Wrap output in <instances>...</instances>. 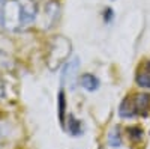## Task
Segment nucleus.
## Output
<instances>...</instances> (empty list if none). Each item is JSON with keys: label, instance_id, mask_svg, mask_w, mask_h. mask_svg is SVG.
<instances>
[{"label": "nucleus", "instance_id": "obj_1", "mask_svg": "<svg viewBox=\"0 0 150 149\" xmlns=\"http://www.w3.org/2000/svg\"><path fill=\"white\" fill-rule=\"evenodd\" d=\"M150 108V95L149 93H135L123 99L120 104V116L122 118H131L135 115L146 116Z\"/></svg>", "mask_w": 150, "mask_h": 149}, {"label": "nucleus", "instance_id": "obj_2", "mask_svg": "<svg viewBox=\"0 0 150 149\" xmlns=\"http://www.w3.org/2000/svg\"><path fill=\"white\" fill-rule=\"evenodd\" d=\"M78 68H80L78 57H72L69 62H66L63 65V71H62V83H63V86H71L75 81Z\"/></svg>", "mask_w": 150, "mask_h": 149}, {"label": "nucleus", "instance_id": "obj_3", "mask_svg": "<svg viewBox=\"0 0 150 149\" xmlns=\"http://www.w3.org/2000/svg\"><path fill=\"white\" fill-rule=\"evenodd\" d=\"M135 81L140 88L150 89V60H144L143 63L137 68Z\"/></svg>", "mask_w": 150, "mask_h": 149}, {"label": "nucleus", "instance_id": "obj_4", "mask_svg": "<svg viewBox=\"0 0 150 149\" xmlns=\"http://www.w3.org/2000/svg\"><path fill=\"white\" fill-rule=\"evenodd\" d=\"M80 84L86 91L93 92V91H96L99 88V80L95 76H92V74H84V76L80 78Z\"/></svg>", "mask_w": 150, "mask_h": 149}, {"label": "nucleus", "instance_id": "obj_5", "mask_svg": "<svg viewBox=\"0 0 150 149\" xmlns=\"http://www.w3.org/2000/svg\"><path fill=\"white\" fill-rule=\"evenodd\" d=\"M108 145L112 148H119L122 145V137H120V130L117 127H114L110 134H108Z\"/></svg>", "mask_w": 150, "mask_h": 149}, {"label": "nucleus", "instance_id": "obj_6", "mask_svg": "<svg viewBox=\"0 0 150 149\" xmlns=\"http://www.w3.org/2000/svg\"><path fill=\"white\" fill-rule=\"evenodd\" d=\"M68 130L72 135H80L83 133V128H81V123L80 120H77L74 116L69 118V122H68Z\"/></svg>", "mask_w": 150, "mask_h": 149}, {"label": "nucleus", "instance_id": "obj_7", "mask_svg": "<svg viewBox=\"0 0 150 149\" xmlns=\"http://www.w3.org/2000/svg\"><path fill=\"white\" fill-rule=\"evenodd\" d=\"M65 92H59V116H60V122L65 123Z\"/></svg>", "mask_w": 150, "mask_h": 149}]
</instances>
